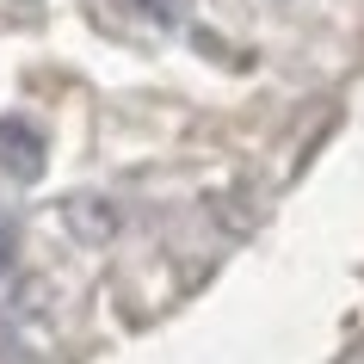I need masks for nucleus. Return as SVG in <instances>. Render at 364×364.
I'll return each instance as SVG.
<instances>
[{"instance_id":"nucleus-1","label":"nucleus","mask_w":364,"mask_h":364,"mask_svg":"<svg viewBox=\"0 0 364 364\" xmlns=\"http://www.w3.org/2000/svg\"><path fill=\"white\" fill-rule=\"evenodd\" d=\"M0 173H13V179H38L43 173V142L19 117H0Z\"/></svg>"},{"instance_id":"nucleus-2","label":"nucleus","mask_w":364,"mask_h":364,"mask_svg":"<svg viewBox=\"0 0 364 364\" xmlns=\"http://www.w3.org/2000/svg\"><path fill=\"white\" fill-rule=\"evenodd\" d=\"M6 259H13V223L0 216V272H6Z\"/></svg>"}]
</instances>
